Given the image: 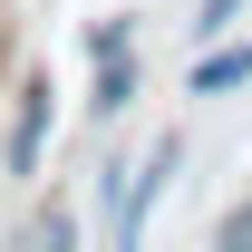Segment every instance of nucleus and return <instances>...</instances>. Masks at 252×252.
Listing matches in <instances>:
<instances>
[{"instance_id":"8","label":"nucleus","mask_w":252,"mask_h":252,"mask_svg":"<svg viewBox=\"0 0 252 252\" xmlns=\"http://www.w3.org/2000/svg\"><path fill=\"white\" fill-rule=\"evenodd\" d=\"M88 49H97V59H107V49H136V20H97V30H88Z\"/></svg>"},{"instance_id":"3","label":"nucleus","mask_w":252,"mask_h":252,"mask_svg":"<svg viewBox=\"0 0 252 252\" xmlns=\"http://www.w3.org/2000/svg\"><path fill=\"white\" fill-rule=\"evenodd\" d=\"M233 88H252V39H204L194 49V68H185V97H233Z\"/></svg>"},{"instance_id":"6","label":"nucleus","mask_w":252,"mask_h":252,"mask_svg":"<svg viewBox=\"0 0 252 252\" xmlns=\"http://www.w3.org/2000/svg\"><path fill=\"white\" fill-rule=\"evenodd\" d=\"M243 10H252V0H194V20H185V30H194V49H204V39H223Z\"/></svg>"},{"instance_id":"2","label":"nucleus","mask_w":252,"mask_h":252,"mask_svg":"<svg viewBox=\"0 0 252 252\" xmlns=\"http://www.w3.org/2000/svg\"><path fill=\"white\" fill-rule=\"evenodd\" d=\"M49 136H59V88H49V68L10 88V136H0V165H10V185H39V165H49Z\"/></svg>"},{"instance_id":"7","label":"nucleus","mask_w":252,"mask_h":252,"mask_svg":"<svg viewBox=\"0 0 252 252\" xmlns=\"http://www.w3.org/2000/svg\"><path fill=\"white\" fill-rule=\"evenodd\" d=\"M214 243H223V252H252V204H233V214L214 223Z\"/></svg>"},{"instance_id":"4","label":"nucleus","mask_w":252,"mask_h":252,"mask_svg":"<svg viewBox=\"0 0 252 252\" xmlns=\"http://www.w3.org/2000/svg\"><path fill=\"white\" fill-rule=\"evenodd\" d=\"M136 88H146V59H136V49H107V59H97V88H88V117H97V126L126 117Z\"/></svg>"},{"instance_id":"1","label":"nucleus","mask_w":252,"mask_h":252,"mask_svg":"<svg viewBox=\"0 0 252 252\" xmlns=\"http://www.w3.org/2000/svg\"><path fill=\"white\" fill-rule=\"evenodd\" d=\"M175 175H185V136H156L136 165H107V243H117V252H136L146 233H156Z\"/></svg>"},{"instance_id":"5","label":"nucleus","mask_w":252,"mask_h":252,"mask_svg":"<svg viewBox=\"0 0 252 252\" xmlns=\"http://www.w3.org/2000/svg\"><path fill=\"white\" fill-rule=\"evenodd\" d=\"M30 243L39 252H68V243H78V214H68V204H39V214H30Z\"/></svg>"}]
</instances>
